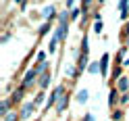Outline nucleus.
Instances as JSON below:
<instances>
[{
  "label": "nucleus",
  "mask_w": 129,
  "mask_h": 121,
  "mask_svg": "<svg viewBox=\"0 0 129 121\" xmlns=\"http://www.w3.org/2000/svg\"><path fill=\"white\" fill-rule=\"evenodd\" d=\"M96 4H104V0H96Z\"/></svg>",
  "instance_id": "nucleus-33"
},
{
  "label": "nucleus",
  "mask_w": 129,
  "mask_h": 121,
  "mask_svg": "<svg viewBox=\"0 0 129 121\" xmlns=\"http://www.w3.org/2000/svg\"><path fill=\"white\" fill-rule=\"evenodd\" d=\"M36 102L34 100H31V102H25V104H23V109L19 111V115H21V119H29L31 115H34V113H36Z\"/></svg>",
  "instance_id": "nucleus-3"
},
{
  "label": "nucleus",
  "mask_w": 129,
  "mask_h": 121,
  "mask_svg": "<svg viewBox=\"0 0 129 121\" xmlns=\"http://www.w3.org/2000/svg\"><path fill=\"white\" fill-rule=\"evenodd\" d=\"M19 119H21V115H19V113H17V111H11V113H9V115H6V117H4V121H19Z\"/></svg>",
  "instance_id": "nucleus-24"
},
{
  "label": "nucleus",
  "mask_w": 129,
  "mask_h": 121,
  "mask_svg": "<svg viewBox=\"0 0 129 121\" xmlns=\"http://www.w3.org/2000/svg\"><path fill=\"white\" fill-rule=\"evenodd\" d=\"M11 98H2V102H0V115H2V117H6V115H9V113H11Z\"/></svg>",
  "instance_id": "nucleus-9"
},
{
  "label": "nucleus",
  "mask_w": 129,
  "mask_h": 121,
  "mask_svg": "<svg viewBox=\"0 0 129 121\" xmlns=\"http://www.w3.org/2000/svg\"><path fill=\"white\" fill-rule=\"evenodd\" d=\"M81 121H94V115H92V113H85V117Z\"/></svg>",
  "instance_id": "nucleus-29"
},
{
  "label": "nucleus",
  "mask_w": 129,
  "mask_h": 121,
  "mask_svg": "<svg viewBox=\"0 0 129 121\" xmlns=\"http://www.w3.org/2000/svg\"><path fill=\"white\" fill-rule=\"evenodd\" d=\"M123 29H125V31H123V34H125V36H127V38H129V21H127V23H125V27H123Z\"/></svg>",
  "instance_id": "nucleus-30"
},
{
  "label": "nucleus",
  "mask_w": 129,
  "mask_h": 121,
  "mask_svg": "<svg viewBox=\"0 0 129 121\" xmlns=\"http://www.w3.org/2000/svg\"><path fill=\"white\" fill-rule=\"evenodd\" d=\"M110 54H102V61H100V65H102V75L106 77L108 75V65H110Z\"/></svg>",
  "instance_id": "nucleus-15"
},
{
  "label": "nucleus",
  "mask_w": 129,
  "mask_h": 121,
  "mask_svg": "<svg viewBox=\"0 0 129 121\" xmlns=\"http://www.w3.org/2000/svg\"><path fill=\"white\" fill-rule=\"evenodd\" d=\"M69 21H71V11H60L58 13V25H69Z\"/></svg>",
  "instance_id": "nucleus-10"
},
{
  "label": "nucleus",
  "mask_w": 129,
  "mask_h": 121,
  "mask_svg": "<svg viewBox=\"0 0 129 121\" xmlns=\"http://www.w3.org/2000/svg\"><path fill=\"white\" fill-rule=\"evenodd\" d=\"M73 4H75V0H64V9H67V11H73L75 9Z\"/></svg>",
  "instance_id": "nucleus-27"
},
{
  "label": "nucleus",
  "mask_w": 129,
  "mask_h": 121,
  "mask_svg": "<svg viewBox=\"0 0 129 121\" xmlns=\"http://www.w3.org/2000/svg\"><path fill=\"white\" fill-rule=\"evenodd\" d=\"M58 42H60V40L52 34V38H50V44H48V52H50V54H52V52H56V44H58Z\"/></svg>",
  "instance_id": "nucleus-19"
},
{
  "label": "nucleus",
  "mask_w": 129,
  "mask_h": 121,
  "mask_svg": "<svg viewBox=\"0 0 129 121\" xmlns=\"http://www.w3.org/2000/svg\"><path fill=\"white\" fill-rule=\"evenodd\" d=\"M23 94H25V88H23V86H19L17 90H15V92L11 94V102H21V98H23Z\"/></svg>",
  "instance_id": "nucleus-13"
},
{
  "label": "nucleus",
  "mask_w": 129,
  "mask_h": 121,
  "mask_svg": "<svg viewBox=\"0 0 129 121\" xmlns=\"http://www.w3.org/2000/svg\"><path fill=\"white\" fill-rule=\"evenodd\" d=\"M9 38H11V34H9V31H6V34H4L2 38H0V44H6V42H9Z\"/></svg>",
  "instance_id": "nucleus-28"
},
{
  "label": "nucleus",
  "mask_w": 129,
  "mask_h": 121,
  "mask_svg": "<svg viewBox=\"0 0 129 121\" xmlns=\"http://www.w3.org/2000/svg\"><path fill=\"white\" fill-rule=\"evenodd\" d=\"M81 15H83V9H73L71 11V21H81Z\"/></svg>",
  "instance_id": "nucleus-20"
},
{
  "label": "nucleus",
  "mask_w": 129,
  "mask_h": 121,
  "mask_svg": "<svg viewBox=\"0 0 129 121\" xmlns=\"http://www.w3.org/2000/svg\"><path fill=\"white\" fill-rule=\"evenodd\" d=\"M64 96V84H58L52 90V94L48 96V102H46V109H50V107H56V104H58V100L62 98Z\"/></svg>",
  "instance_id": "nucleus-1"
},
{
  "label": "nucleus",
  "mask_w": 129,
  "mask_h": 121,
  "mask_svg": "<svg viewBox=\"0 0 129 121\" xmlns=\"http://www.w3.org/2000/svg\"><path fill=\"white\" fill-rule=\"evenodd\" d=\"M102 29H104V23H102V21H94V25H92V31H94V34H102Z\"/></svg>",
  "instance_id": "nucleus-23"
},
{
  "label": "nucleus",
  "mask_w": 129,
  "mask_h": 121,
  "mask_svg": "<svg viewBox=\"0 0 129 121\" xmlns=\"http://www.w3.org/2000/svg\"><path fill=\"white\" fill-rule=\"evenodd\" d=\"M79 73H81V71L77 69V65H67V67H64V75L71 77V79H77Z\"/></svg>",
  "instance_id": "nucleus-8"
},
{
  "label": "nucleus",
  "mask_w": 129,
  "mask_h": 121,
  "mask_svg": "<svg viewBox=\"0 0 129 121\" xmlns=\"http://www.w3.org/2000/svg\"><path fill=\"white\" fill-rule=\"evenodd\" d=\"M34 102H36V107H38V104H42V102H48V98H46V94H44L42 90H40V92L36 94V98H34Z\"/></svg>",
  "instance_id": "nucleus-21"
},
{
  "label": "nucleus",
  "mask_w": 129,
  "mask_h": 121,
  "mask_svg": "<svg viewBox=\"0 0 129 121\" xmlns=\"http://www.w3.org/2000/svg\"><path fill=\"white\" fill-rule=\"evenodd\" d=\"M75 100H77L79 104H85L87 100H90V92H87L85 88H83V90H79V92L75 94Z\"/></svg>",
  "instance_id": "nucleus-11"
},
{
  "label": "nucleus",
  "mask_w": 129,
  "mask_h": 121,
  "mask_svg": "<svg viewBox=\"0 0 129 121\" xmlns=\"http://www.w3.org/2000/svg\"><path fill=\"white\" fill-rule=\"evenodd\" d=\"M115 88H117L121 94H127V92H129V77L123 75L121 79H117V86H115Z\"/></svg>",
  "instance_id": "nucleus-5"
},
{
  "label": "nucleus",
  "mask_w": 129,
  "mask_h": 121,
  "mask_svg": "<svg viewBox=\"0 0 129 121\" xmlns=\"http://www.w3.org/2000/svg\"><path fill=\"white\" fill-rule=\"evenodd\" d=\"M123 115H125V113L121 111V109H117V111L110 113V119H112V121H121V119H123Z\"/></svg>",
  "instance_id": "nucleus-22"
},
{
  "label": "nucleus",
  "mask_w": 129,
  "mask_h": 121,
  "mask_svg": "<svg viewBox=\"0 0 129 121\" xmlns=\"http://www.w3.org/2000/svg\"><path fill=\"white\" fill-rule=\"evenodd\" d=\"M50 79H52V75H50V73H46V75H42V77L38 79V86H40V90H42V92L46 90L48 86H50Z\"/></svg>",
  "instance_id": "nucleus-12"
},
{
  "label": "nucleus",
  "mask_w": 129,
  "mask_h": 121,
  "mask_svg": "<svg viewBox=\"0 0 129 121\" xmlns=\"http://www.w3.org/2000/svg\"><path fill=\"white\" fill-rule=\"evenodd\" d=\"M121 71H123V65H115V69H112V77L121 79V77H123V75H121Z\"/></svg>",
  "instance_id": "nucleus-25"
},
{
  "label": "nucleus",
  "mask_w": 129,
  "mask_h": 121,
  "mask_svg": "<svg viewBox=\"0 0 129 121\" xmlns=\"http://www.w3.org/2000/svg\"><path fill=\"white\" fill-rule=\"evenodd\" d=\"M67 34H69V25H58L54 29V36L60 40V42H64V40H67Z\"/></svg>",
  "instance_id": "nucleus-7"
},
{
  "label": "nucleus",
  "mask_w": 129,
  "mask_h": 121,
  "mask_svg": "<svg viewBox=\"0 0 129 121\" xmlns=\"http://www.w3.org/2000/svg\"><path fill=\"white\" fill-rule=\"evenodd\" d=\"M50 29H52V21H44V23H42V27L38 29V34H40V36H46Z\"/></svg>",
  "instance_id": "nucleus-18"
},
{
  "label": "nucleus",
  "mask_w": 129,
  "mask_h": 121,
  "mask_svg": "<svg viewBox=\"0 0 129 121\" xmlns=\"http://www.w3.org/2000/svg\"><path fill=\"white\" fill-rule=\"evenodd\" d=\"M58 19V15H56V9L52 4H48V6H44V11H42V19L44 21H52V19Z\"/></svg>",
  "instance_id": "nucleus-4"
},
{
  "label": "nucleus",
  "mask_w": 129,
  "mask_h": 121,
  "mask_svg": "<svg viewBox=\"0 0 129 121\" xmlns=\"http://www.w3.org/2000/svg\"><path fill=\"white\" fill-rule=\"evenodd\" d=\"M87 73H92V75L102 73V65H100V61H98V63H96V61H92V63H90V67H87Z\"/></svg>",
  "instance_id": "nucleus-16"
},
{
  "label": "nucleus",
  "mask_w": 129,
  "mask_h": 121,
  "mask_svg": "<svg viewBox=\"0 0 129 121\" xmlns=\"http://www.w3.org/2000/svg\"><path fill=\"white\" fill-rule=\"evenodd\" d=\"M125 46H127V48H129V38H125Z\"/></svg>",
  "instance_id": "nucleus-32"
},
{
  "label": "nucleus",
  "mask_w": 129,
  "mask_h": 121,
  "mask_svg": "<svg viewBox=\"0 0 129 121\" xmlns=\"http://www.w3.org/2000/svg\"><path fill=\"white\" fill-rule=\"evenodd\" d=\"M81 54H90V38H87L85 31L81 36Z\"/></svg>",
  "instance_id": "nucleus-14"
},
{
  "label": "nucleus",
  "mask_w": 129,
  "mask_h": 121,
  "mask_svg": "<svg viewBox=\"0 0 129 121\" xmlns=\"http://www.w3.org/2000/svg\"><path fill=\"white\" fill-rule=\"evenodd\" d=\"M38 79H40V77H38V73H36V69H29L27 73L23 75V82H21V86L27 90V88H31V86H34V84L38 82Z\"/></svg>",
  "instance_id": "nucleus-2"
},
{
  "label": "nucleus",
  "mask_w": 129,
  "mask_h": 121,
  "mask_svg": "<svg viewBox=\"0 0 129 121\" xmlns=\"http://www.w3.org/2000/svg\"><path fill=\"white\" fill-rule=\"evenodd\" d=\"M67 107H69V96H67V94H64V96H62V98L58 100V104H56V113H62V111H64V109H67Z\"/></svg>",
  "instance_id": "nucleus-17"
},
{
  "label": "nucleus",
  "mask_w": 129,
  "mask_h": 121,
  "mask_svg": "<svg viewBox=\"0 0 129 121\" xmlns=\"http://www.w3.org/2000/svg\"><path fill=\"white\" fill-rule=\"evenodd\" d=\"M121 65H123V67H127V69H129V56H127V59H125L123 63H121Z\"/></svg>",
  "instance_id": "nucleus-31"
},
{
  "label": "nucleus",
  "mask_w": 129,
  "mask_h": 121,
  "mask_svg": "<svg viewBox=\"0 0 129 121\" xmlns=\"http://www.w3.org/2000/svg\"><path fill=\"white\" fill-rule=\"evenodd\" d=\"M119 94H121V92L117 90V88H112V90L108 92V107H110V109H115V104L119 102V98H121Z\"/></svg>",
  "instance_id": "nucleus-6"
},
{
  "label": "nucleus",
  "mask_w": 129,
  "mask_h": 121,
  "mask_svg": "<svg viewBox=\"0 0 129 121\" xmlns=\"http://www.w3.org/2000/svg\"><path fill=\"white\" fill-rule=\"evenodd\" d=\"M36 61H38V63H46V50H40L38 56H36Z\"/></svg>",
  "instance_id": "nucleus-26"
}]
</instances>
